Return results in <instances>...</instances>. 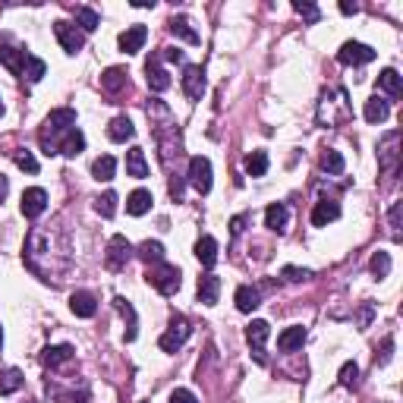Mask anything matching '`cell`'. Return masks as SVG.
Instances as JSON below:
<instances>
[{
    "mask_svg": "<svg viewBox=\"0 0 403 403\" xmlns=\"http://www.w3.org/2000/svg\"><path fill=\"white\" fill-rule=\"evenodd\" d=\"M284 277L287 280H293V284H300V280H309L312 277V271H306V268H284Z\"/></svg>",
    "mask_w": 403,
    "mask_h": 403,
    "instance_id": "ee69618b",
    "label": "cell"
},
{
    "mask_svg": "<svg viewBox=\"0 0 403 403\" xmlns=\"http://www.w3.org/2000/svg\"><path fill=\"white\" fill-rule=\"evenodd\" d=\"M337 218H341V205H337L334 198H321L318 205H315V212H312L315 227H328L331 221H337Z\"/></svg>",
    "mask_w": 403,
    "mask_h": 403,
    "instance_id": "9a60e30c",
    "label": "cell"
},
{
    "mask_svg": "<svg viewBox=\"0 0 403 403\" xmlns=\"http://www.w3.org/2000/svg\"><path fill=\"white\" fill-rule=\"evenodd\" d=\"M13 161H16V167H19V171H26V173H38V161L32 157V151H26V148L13 151Z\"/></svg>",
    "mask_w": 403,
    "mask_h": 403,
    "instance_id": "f35d334b",
    "label": "cell"
},
{
    "mask_svg": "<svg viewBox=\"0 0 403 403\" xmlns=\"http://www.w3.org/2000/svg\"><path fill=\"white\" fill-rule=\"evenodd\" d=\"M19 388H22V372H19V369L0 372V394H3V397H7V394H16Z\"/></svg>",
    "mask_w": 403,
    "mask_h": 403,
    "instance_id": "836d02e7",
    "label": "cell"
},
{
    "mask_svg": "<svg viewBox=\"0 0 403 403\" xmlns=\"http://www.w3.org/2000/svg\"><path fill=\"white\" fill-rule=\"evenodd\" d=\"M76 126V110L73 108H57L48 114V120H44L42 126V148L44 155H57V136H67L69 130Z\"/></svg>",
    "mask_w": 403,
    "mask_h": 403,
    "instance_id": "6da1fadb",
    "label": "cell"
},
{
    "mask_svg": "<svg viewBox=\"0 0 403 403\" xmlns=\"http://www.w3.org/2000/svg\"><path fill=\"white\" fill-rule=\"evenodd\" d=\"M83 148H85V136L79 130H69L67 136L57 142V155H67V157H76V155H83Z\"/></svg>",
    "mask_w": 403,
    "mask_h": 403,
    "instance_id": "2e32d148",
    "label": "cell"
},
{
    "mask_svg": "<svg viewBox=\"0 0 403 403\" xmlns=\"http://www.w3.org/2000/svg\"><path fill=\"white\" fill-rule=\"evenodd\" d=\"M183 274H180L177 265H167V261H161L157 268H151L148 271V284L157 290L161 296H173L180 290V284H183Z\"/></svg>",
    "mask_w": 403,
    "mask_h": 403,
    "instance_id": "7a4b0ae2",
    "label": "cell"
},
{
    "mask_svg": "<svg viewBox=\"0 0 403 403\" xmlns=\"http://www.w3.org/2000/svg\"><path fill=\"white\" fill-rule=\"evenodd\" d=\"M321 167H325V171L328 173H343V155L341 151H334V148H328L325 151V155H321Z\"/></svg>",
    "mask_w": 403,
    "mask_h": 403,
    "instance_id": "8d00e7d4",
    "label": "cell"
},
{
    "mask_svg": "<svg viewBox=\"0 0 403 403\" xmlns=\"http://www.w3.org/2000/svg\"><path fill=\"white\" fill-rule=\"evenodd\" d=\"M69 309H73V315H79V318H92V315L98 312V300L89 290H76V293L69 296Z\"/></svg>",
    "mask_w": 403,
    "mask_h": 403,
    "instance_id": "4fadbf2b",
    "label": "cell"
},
{
    "mask_svg": "<svg viewBox=\"0 0 403 403\" xmlns=\"http://www.w3.org/2000/svg\"><path fill=\"white\" fill-rule=\"evenodd\" d=\"M388 271H391V255L388 252H375V255H372V274L388 277Z\"/></svg>",
    "mask_w": 403,
    "mask_h": 403,
    "instance_id": "b9f144b4",
    "label": "cell"
},
{
    "mask_svg": "<svg viewBox=\"0 0 403 403\" xmlns=\"http://www.w3.org/2000/svg\"><path fill=\"white\" fill-rule=\"evenodd\" d=\"M233 302H237L239 312H252V309L261 306V293L255 287H249V284H243V287L237 290V296H233Z\"/></svg>",
    "mask_w": 403,
    "mask_h": 403,
    "instance_id": "603a6c76",
    "label": "cell"
},
{
    "mask_svg": "<svg viewBox=\"0 0 403 403\" xmlns=\"http://www.w3.org/2000/svg\"><path fill=\"white\" fill-rule=\"evenodd\" d=\"M73 359V347L69 343H60V347H44V353H42V362L44 366H63V362H69Z\"/></svg>",
    "mask_w": 403,
    "mask_h": 403,
    "instance_id": "f1b7e54d",
    "label": "cell"
},
{
    "mask_svg": "<svg viewBox=\"0 0 403 403\" xmlns=\"http://www.w3.org/2000/svg\"><path fill=\"white\" fill-rule=\"evenodd\" d=\"M114 173H117V157H110V155H101L95 164H92V177H95L98 183H110Z\"/></svg>",
    "mask_w": 403,
    "mask_h": 403,
    "instance_id": "4316f807",
    "label": "cell"
},
{
    "mask_svg": "<svg viewBox=\"0 0 403 403\" xmlns=\"http://www.w3.org/2000/svg\"><path fill=\"white\" fill-rule=\"evenodd\" d=\"M76 22L83 26V32H95V28H98V13H95V10H89V7H79V10H76Z\"/></svg>",
    "mask_w": 403,
    "mask_h": 403,
    "instance_id": "ab89813d",
    "label": "cell"
},
{
    "mask_svg": "<svg viewBox=\"0 0 403 403\" xmlns=\"http://www.w3.org/2000/svg\"><path fill=\"white\" fill-rule=\"evenodd\" d=\"M95 212L101 218H114L117 214V192H104V196L95 198Z\"/></svg>",
    "mask_w": 403,
    "mask_h": 403,
    "instance_id": "d590c367",
    "label": "cell"
},
{
    "mask_svg": "<svg viewBox=\"0 0 403 403\" xmlns=\"http://www.w3.org/2000/svg\"><path fill=\"white\" fill-rule=\"evenodd\" d=\"M0 347H3V328H0Z\"/></svg>",
    "mask_w": 403,
    "mask_h": 403,
    "instance_id": "f907efd6",
    "label": "cell"
},
{
    "mask_svg": "<svg viewBox=\"0 0 403 403\" xmlns=\"http://www.w3.org/2000/svg\"><path fill=\"white\" fill-rule=\"evenodd\" d=\"M19 208H22V214H26L28 221L42 218L44 208H48V192H44L42 186H32V189H26V192H22Z\"/></svg>",
    "mask_w": 403,
    "mask_h": 403,
    "instance_id": "5b68a950",
    "label": "cell"
},
{
    "mask_svg": "<svg viewBox=\"0 0 403 403\" xmlns=\"http://www.w3.org/2000/svg\"><path fill=\"white\" fill-rule=\"evenodd\" d=\"M302 343H306V328H302V325H293V328H287L284 334L277 337L280 353H293V350H300Z\"/></svg>",
    "mask_w": 403,
    "mask_h": 403,
    "instance_id": "e0dca14e",
    "label": "cell"
},
{
    "mask_svg": "<svg viewBox=\"0 0 403 403\" xmlns=\"http://www.w3.org/2000/svg\"><path fill=\"white\" fill-rule=\"evenodd\" d=\"M268 334H271V325L268 321H252L246 328V341H249V347H252V353H255V359L259 362H265V341H268Z\"/></svg>",
    "mask_w": 403,
    "mask_h": 403,
    "instance_id": "30bf717a",
    "label": "cell"
},
{
    "mask_svg": "<svg viewBox=\"0 0 403 403\" xmlns=\"http://www.w3.org/2000/svg\"><path fill=\"white\" fill-rule=\"evenodd\" d=\"M108 136H110V142H126V139L136 136V126H132L130 117H114L108 126Z\"/></svg>",
    "mask_w": 403,
    "mask_h": 403,
    "instance_id": "ffe728a7",
    "label": "cell"
},
{
    "mask_svg": "<svg viewBox=\"0 0 403 403\" xmlns=\"http://www.w3.org/2000/svg\"><path fill=\"white\" fill-rule=\"evenodd\" d=\"M205 89H208L205 69H202V67H186V73H183V95L189 98V101H202Z\"/></svg>",
    "mask_w": 403,
    "mask_h": 403,
    "instance_id": "ba28073f",
    "label": "cell"
},
{
    "mask_svg": "<svg viewBox=\"0 0 403 403\" xmlns=\"http://www.w3.org/2000/svg\"><path fill=\"white\" fill-rule=\"evenodd\" d=\"M145 73H148V89L151 92H167V89H171V73L161 67V54L148 57V63H145Z\"/></svg>",
    "mask_w": 403,
    "mask_h": 403,
    "instance_id": "8fae6325",
    "label": "cell"
},
{
    "mask_svg": "<svg viewBox=\"0 0 403 403\" xmlns=\"http://www.w3.org/2000/svg\"><path fill=\"white\" fill-rule=\"evenodd\" d=\"M397 142H400V132H388L381 145V167L384 173H394L397 171Z\"/></svg>",
    "mask_w": 403,
    "mask_h": 403,
    "instance_id": "44dd1931",
    "label": "cell"
},
{
    "mask_svg": "<svg viewBox=\"0 0 403 403\" xmlns=\"http://www.w3.org/2000/svg\"><path fill=\"white\" fill-rule=\"evenodd\" d=\"M139 259L142 261H155V265H161V261H164V246H161V243H157V239H145L142 246H139Z\"/></svg>",
    "mask_w": 403,
    "mask_h": 403,
    "instance_id": "1f68e13d",
    "label": "cell"
},
{
    "mask_svg": "<svg viewBox=\"0 0 403 403\" xmlns=\"http://www.w3.org/2000/svg\"><path fill=\"white\" fill-rule=\"evenodd\" d=\"M54 35H57V42H60V48L67 51V54H79V51L85 48V32L83 28H76L73 22H67V19L54 22Z\"/></svg>",
    "mask_w": 403,
    "mask_h": 403,
    "instance_id": "277c9868",
    "label": "cell"
},
{
    "mask_svg": "<svg viewBox=\"0 0 403 403\" xmlns=\"http://www.w3.org/2000/svg\"><path fill=\"white\" fill-rule=\"evenodd\" d=\"M388 218H391V233H394V239H400V202H394Z\"/></svg>",
    "mask_w": 403,
    "mask_h": 403,
    "instance_id": "f6af8a7d",
    "label": "cell"
},
{
    "mask_svg": "<svg viewBox=\"0 0 403 403\" xmlns=\"http://www.w3.org/2000/svg\"><path fill=\"white\" fill-rule=\"evenodd\" d=\"M126 85H130V79H126V69H120V67H110L108 73L101 76V89L108 92V95H120Z\"/></svg>",
    "mask_w": 403,
    "mask_h": 403,
    "instance_id": "ac0fdd59",
    "label": "cell"
},
{
    "mask_svg": "<svg viewBox=\"0 0 403 403\" xmlns=\"http://www.w3.org/2000/svg\"><path fill=\"white\" fill-rule=\"evenodd\" d=\"M362 114H366V120H369V123H384V120H388V114H391V108H388V101H384V98H369V101H366V110H362Z\"/></svg>",
    "mask_w": 403,
    "mask_h": 403,
    "instance_id": "83f0119b",
    "label": "cell"
},
{
    "mask_svg": "<svg viewBox=\"0 0 403 403\" xmlns=\"http://www.w3.org/2000/svg\"><path fill=\"white\" fill-rule=\"evenodd\" d=\"M356 378H359V366H356V362H343V369H341V384H343V388H353Z\"/></svg>",
    "mask_w": 403,
    "mask_h": 403,
    "instance_id": "7bdbcfd3",
    "label": "cell"
},
{
    "mask_svg": "<svg viewBox=\"0 0 403 403\" xmlns=\"http://www.w3.org/2000/svg\"><path fill=\"white\" fill-rule=\"evenodd\" d=\"M196 259L202 261L205 268H212L214 261H218V239L214 237H202L196 243Z\"/></svg>",
    "mask_w": 403,
    "mask_h": 403,
    "instance_id": "d4e9b609",
    "label": "cell"
},
{
    "mask_svg": "<svg viewBox=\"0 0 403 403\" xmlns=\"http://www.w3.org/2000/svg\"><path fill=\"white\" fill-rule=\"evenodd\" d=\"M114 306H117V312H120V315L126 318V325H130V328H126V341H136L139 331H136V312H132V306L123 300V296H117Z\"/></svg>",
    "mask_w": 403,
    "mask_h": 403,
    "instance_id": "d6a6232c",
    "label": "cell"
},
{
    "mask_svg": "<svg viewBox=\"0 0 403 403\" xmlns=\"http://www.w3.org/2000/svg\"><path fill=\"white\" fill-rule=\"evenodd\" d=\"M198 302H205V306H214L221 296V277L218 274H202L198 277Z\"/></svg>",
    "mask_w": 403,
    "mask_h": 403,
    "instance_id": "5bb4252c",
    "label": "cell"
},
{
    "mask_svg": "<svg viewBox=\"0 0 403 403\" xmlns=\"http://www.w3.org/2000/svg\"><path fill=\"white\" fill-rule=\"evenodd\" d=\"M337 60H341L343 67H362V63H372V60H375V51H372L369 44L347 42L341 48V54H337Z\"/></svg>",
    "mask_w": 403,
    "mask_h": 403,
    "instance_id": "52a82bcc",
    "label": "cell"
},
{
    "mask_svg": "<svg viewBox=\"0 0 403 403\" xmlns=\"http://www.w3.org/2000/svg\"><path fill=\"white\" fill-rule=\"evenodd\" d=\"M161 57H167V60H173V63H186V54L180 48H164V54Z\"/></svg>",
    "mask_w": 403,
    "mask_h": 403,
    "instance_id": "7dc6e473",
    "label": "cell"
},
{
    "mask_svg": "<svg viewBox=\"0 0 403 403\" xmlns=\"http://www.w3.org/2000/svg\"><path fill=\"white\" fill-rule=\"evenodd\" d=\"M341 13L343 16H353V13H359V7H356V3H341Z\"/></svg>",
    "mask_w": 403,
    "mask_h": 403,
    "instance_id": "681fc988",
    "label": "cell"
},
{
    "mask_svg": "<svg viewBox=\"0 0 403 403\" xmlns=\"http://www.w3.org/2000/svg\"><path fill=\"white\" fill-rule=\"evenodd\" d=\"M7 192H10V180L3 177V173H0V202L7 198Z\"/></svg>",
    "mask_w": 403,
    "mask_h": 403,
    "instance_id": "c3c4849f",
    "label": "cell"
},
{
    "mask_svg": "<svg viewBox=\"0 0 403 403\" xmlns=\"http://www.w3.org/2000/svg\"><path fill=\"white\" fill-rule=\"evenodd\" d=\"M126 173L136 180L148 177V161H145V151L142 148H130L126 151Z\"/></svg>",
    "mask_w": 403,
    "mask_h": 403,
    "instance_id": "7402d4cb",
    "label": "cell"
},
{
    "mask_svg": "<svg viewBox=\"0 0 403 403\" xmlns=\"http://www.w3.org/2000/svg\"><path fill=\"white\" fill-rule=\"evenodd\" d=\"M265 171H268V155L265 151H252L246 157V173L249 177H265Z\"/></svg>",
    "mask_w": 403,
    "mask_h": 403,
    "instance_id": "e575fe53",
    "label": "cell"
},
{
    "mask_svg": "<svg viewBox=\"0 0 403 403\" xmlns=\"http://www.w3.org/2000/svg\"><path fill=\"white\" fill-rule=\"evenodd\" d=\"M189 334H192V328H189V321L183 318V315H173L171 318V328L164 331V334H161V350H164V353H177L180 347H183L186 341H189Z\"/></svg>",
    "mask_w": 403,
    "mask_h": 403,
    "instance_id": "3957f363",
    "label": "cell"
},
{
    "mask_svg": "<svg viewBox=\"0 0 403 403\" xmlns=\"http://www.w3.org/2000/svg\"><path fill=\"white\" fill-rule=\"evenodd\" d=\"M130 255H132V246L126 243V237H110V243H108V268L110 271H120V268H126V261H130Z\"/></svg>",
    "mask_w": 403,
    "mask_h": 403,
    "instance_id": "9c48e42d",
    "label": "cell"
},
{
    "mask_svg": "<svg viewBox=\"0 0 403 403\" xmlns=\"http://www.w3.org/2000/svg\"><path fill=\"white\" fill-rule=\"evenodd\" d=\"M189 183L196 186V192H202V196L212 189V161H208V157L196 155L189 161Z\"/></svg>",
    "mask_w": 403,
    "mask_h": 403,
    "instance_id": "8992f818",
    "label": "cell"
},
{
    "mask_svg": "<svg viewBox=\"0 0 403 403\" xmlns=\"http://www.w3.org/2000/svg\"><path fill=\"white\" fill-rule=\"evenodd\" d=\"M22 73H26L28 83H38V79H42L44 73H48V63L38 60V57H28V60H26V69H22Z\"/></svg>",
    "mask_w": 403,
    "mask_h": 403,
    "instance_id": "74e56055",
    "label": "cell"
},
{
    "mask_svg": "<svg viewBox=\"0 0 403 403\" xmlns=\"http://www.w3.org/2000/svg\"><path fill=\"white\" fill-rule=\"evenodd\" d=\"M378 89H384L391 98H400L403 95V85H400V73L397 69H384L381 76H378Z\"/></svg>",
    "mask_w": 403,
    "mask_h": 403,
    "instance_id": "4dcf8cb0",
    "label": "cell"
},
{
    "mask_svg": "<svg viewBox=\"0 0 403 403\" xmlns=\"http://www.w3.org/2000/svg\"><path fill=\"white\" fill-rule=\"evenodd\" d=\"M0 114H3V104H0Z\"/></svg>",
    "mask_w": 403,
    "mask_h": 403,
    "instance_id": "816d5d0a",
    "label": "cell"
},
{
    "mask_svg": "<svg viewBox=\"0 0 403 403\" xmlns=\"http://www.w3.org/2000/svg\"><path fill=\"white\" fill-rule=\"evenodd\" d=\"M148 208H151V192L148 189H136L130 198H126V214H132V218H142Z\"/></svg>",
    "mask_w": 403,
    "mask_h": 403,
    "instance_id": "484cf974",
    "label": "cell"
},
{
    "mask_svg": "<svg viewBox=\"0 0 403 403\" xmlns=\"http://www.w3.org/2000/svg\"><path fill=\"white\" fill-rule=\"evenodd\" d=\"M287 218H290V212H287V205H284V202H274V205H268L265 224L271 227V230L284 233V230H287Z\"/></svg>",
    "mask_w": 403,
    "mask_h": 403,
    "instance_id": "cb8c5ba5",
    "label": "cell"
},
{
    "mask_svg": "<svg viewBox=\"0 0 403 403\" xmlns=\"http://www.w3.org/2000/svg\"><path fill=\"white\" fill-rule=\"evenodd\" d=\"M26 60H28L26 51H19V48H0V67H7L13 76H22Z\"/></svg>",
    "mask_w": 403,
    "mask_h": 403,
    "instance_id": "d6986e66",
    "label": "cell"
},
{
    "mask_svg": "<svg viewBox=\"0 0 403 403\" xmlns=\"http://www.w3.org/2000/svg\"><path fill=\"white\" fill-rule=\"evenodd\" d=\"M145 42H148V28L130 26L123 35H120V51H123V54H136V51H142Z\"/></svg>",
    "mask_w": 403,
    "mask_h": 403,
    "instance_id": "7c38bea8",
    "label": "cell"
},
{
    "mask_svg": "<svg viewBox=\"0 0 403 403\" xmlns=\"http://www.w3.org/2000/svg\"><path fill=\"white\" fill-rule=\"evenodd\" d=\"M171 32L177 35V38H183L186 44H198V32L189 26V19H186V16H173V19H171Z\"/></svg>",
    "mask_w": 403,
    "mask_h": 403,
    "instance_id": "f546056e",
    "label": "cell"
},
{
    "mask_svg": "<svg viewBox=\"0 0 403 403\" xmlns=\"http://www.w3.org/2000/svg\"><path fill=\"white\" fill-rule=\"evenodd\" d=\"M171 403H198V400H196V394H192V391L177 388V391L171 394Z\"/></svg>",
    "mask_w": 403,
    "mask_h": 403,
    "instance_id": "bcb514c9",
    "label": "cell"
},
{
    "mask_svg": "<svg viewBox=\"0 0 403 403\" xmlns=\"http://www.w3.org/2000/svg\"><path fill=\"white\" fill-rule=\"evenodd\" d=\"M293 10H296V13H300L306 22H318V19H321L318 7H315V3H306V0H296V3H293Z\"/></svg>",
    "mask_w": 403,
    "mask_h": 403,
    "instance_id": "60d3db41",
    "label": "cell"
}]
</instances>
